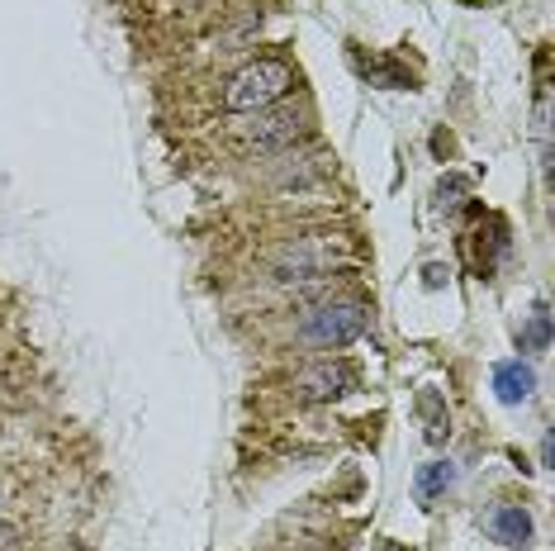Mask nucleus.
Masks as SVG:
<instances>
[{
    "mask_svg": "<svg viewBox=\"0 0 555 551\" xmlns=\"http://www.w3.org/2000/svg\"><path fill=\"white\" fill-rule=\"evenodd\" d=\"M532 390H537V371L527 367L522 357L499 361V367H494V395L503 399V405H522Z\"/></svg>",
    "mask_w": 555,
    "mask_h": 551,
    "instance_id": "nucleus-7",
    "label": "nucleus"
},
{
    "mask_svg": "<svg viewBox=\"0 0 555 551\" xmlns=\"http://www.w3.org/2000/svg\"><path fill=\"white\" fill-rule=\"evenodd\" d=\"M309 115H305V105L299 100H275V105H267V110H257L251 115V124H247V143H257V148H289L295 138H305V124Z\"/></svg>",
    "mask_w": 555,
    "mask_h": 551,
    "instance_id": "nucleus-4",
    "label": "nucleus"
},
{
    "mask_svg": "<svg viewBox=\"0 0 555 551\" xmlns=\"http://www.w3.org/2000/svg\"><path fill=\"white\" fill-rule=\"evenodd\" d=\"M546 337H551V315H546V305H537V315L522 333V347H546Z\"/></svg>",
    "mask_w": 555,
    "mask_h": 551,
    "instance_id": "nucleus-10",
    "label": "nucleus"
},
{
    "mask_svg": "<svg viewBox=\"0 0 555 551\" xmlns=\"http://www.w3.org/2000/svg\"><path fill=\"white\" fill-rule=\"evenodd\" d=\"M418 405H423V419H427V437H433V443H441V437H447L451 428H447V409H441V399H437V390H423V399H418Z\"/></svg>",
    "mask_w": 555,
    "mask_h": 551,
    "instance_id": "nucleus-9",
    "label": "nucleus"
},
{
    "mask_svg": "<svg viewBox=\"0 0 555 551\" xmlns=\"http://www.w3.org/2000/svg\"><path fill=\"white\" fill-rule=\"evenodd\" d=\"M289 91H295V67L281 57H257L223 86V110H233V115H257V110L285 100Z\"/></svg>",
    "mask_w": 555,
    "mask_h": 551,
    "instance_id": "nucleus-1",
    "label": "nucleus"
},
{
    "mask_svg": "<svg viewBox=\"0 0 555 551\" xmlns=\"http://www.w3.org/2000/svg\"><path fill=\"white\" fill-rule=\"evenodd\" d=\"M295 390L299 399H309V405H323V399H343L347 390H357V367L351 361H313L295 375Z\"/></svg>",
    "mask_w": 555,
    "mask_h": 551,
    "instance_id": "nucleus-5",
    "label": "nucleus"
},
{
    "mask_svg": "<svg viewBox=\"0 0 555 551\" xmlns=\"http://www.w3.org/2000/svg\"><path fill=\"white\" fill-rule=\"evenodd\" d=\"M365 333V305H323L299 323V337L309 347H347Z\"/></svg>",
    "mask_w": 555,
    "mask_h": 551,
    "instance_id": "nucleus-3",
    "label": "nucleus"
},
{
    "mask_svg": "<svg viewBox=\"0 0 555 551\" xmlns=\"http://www.w3.org/2000/svg\"><path fill=\"white\" fill-rule=\"evenodd\" d=\"M351 253V243L343 233H305V238H289L285 247H275L271 257V271L281 281H319L327 276Z\"/></svg>",
    "mask_w": 555,
    "mask_h": 551,
    "instance_id": "nucleus-2",
    "label": "nucleus"
},
{
    "mask_svg": "<svg viewBox=\"0 0 555 551\" xmlns=\"http://www.w3.org/2000/svg\"><path fill=\"white\" fill-rule=\"evenodd\" d=\"M489 537L503 547H527L532 542V513L522 504H499L489 513Z\"/></svg>",
    "mask_w": 555,
    "mask_h": 551,
    "instance_id": "nucleus-6",
    "label": "nucleus"
},
{
    "mask_svg": "<svg viewBox=\"0 0 555 551\" xmlns=\"http://www.w3.org/2000/svg\"><path fill=\"white\" fill-rule=\"evenodd\" d=\"M451 485H456V466H451V461H427V466H418V475H413V495H418L423 504H433Z\"/></svg>",
    "mask_w": 555,
    "mask_h": 551,
    "instance_id": "nucleus-8",
    "label": "nucleus"
}]
</instances>
